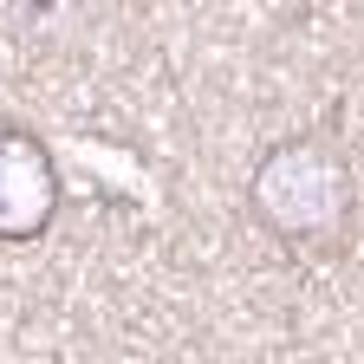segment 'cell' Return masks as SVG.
I'll return each instance as SVG.
<instances>
[{"label": "cell", "instance_id": "7a4b0ae2", "mask_svg": "<svg viewBox=\"0 0 364 364\" xmlns=\"http://www.w3.org/2000/svg\"><path fill=\"white\" fill-rule=\"evenodd\" d=\"M59 156L39 130L26 124H0V241L7 247H26L39 241L59 215Z\"/></svg>", "mask_w": 364, "mask_h": 364}, {"label": "cell", "instance_id": "6da1fadb", "mask_svg": "<svg viewBox=\"0 0 364 364\" xmlns=\"http://www.w3.org/2000/svg\"><path fill=\"white\" fill-rule=\"evenodd\" d=\"M247 208L280 247L338 254L358 228V176L332 130H299L260 150L247 176Z\"/></svg>", "mask_w": 364, "mask_h": 364}]
</instances>
